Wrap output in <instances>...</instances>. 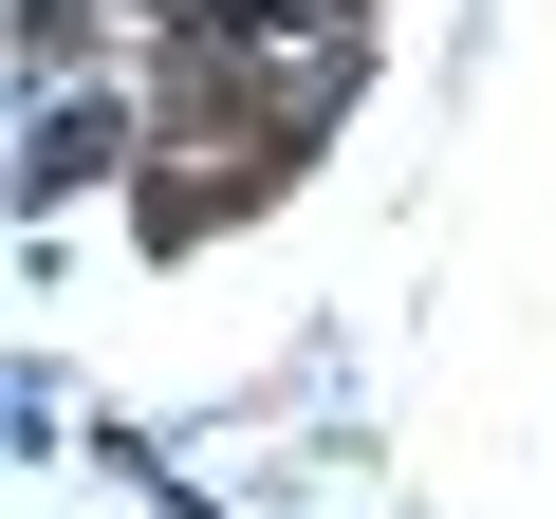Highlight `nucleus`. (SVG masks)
Returning <instances> with one entry per match:
<instances>
[{
	"instance_id": "nucleus-1",
	"label": "nucleus",
	"mask_w": 556,
	"mask_h": 519,
	"mask_svg": "<svg viewBox=\"0 0 556 519\" xmlns=\"http://www.w3.org/2000/svg\"><path fill=\"white\" fill-rule=\"evenodd\" d=\"M112 167V93L93 75H20V204L56 223V186H93Z\"/></svg>"
}]
</instances>
